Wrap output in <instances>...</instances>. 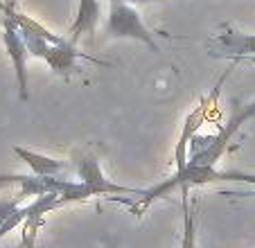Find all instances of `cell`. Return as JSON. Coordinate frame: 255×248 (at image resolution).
Returning <instances> with one entry per match:
<instances>
[{
    "mask_svg": "<svg viewBox=\"0 0 255 248\" xmlns=\"http://www.w3.org/2000/svg\"><path fill=\"white\" fill-rule=\"evenodd\" d=\"M255 118V100L249 102V104H244L242 109H237L235 113L231 115V120H228L224 126H219L217 129V133L212 135V138L203 140L201 147H197L194 151H190V165H203V167H215L217 160L224 156V151H226V147L231 144L233 135L237 133V131L242 129V124H246L249 120Z\"/></svg>",
    "mask_w": 255,
    "mask_h": 248,
    "instance_id": "7a4b0ae2",
    "label": "cell"
},
{
    "mask_svg": "<svg viewBox=\"0 0 255 248\" xmlns=\"http://www.w3.org/2000/svg\"><path fill=\"white\" fill-rule=\"evenodd\" d=\"M72 167H75V174L77 178L88 185V190L93 192V196H116V194H138L140 190H133V187H127V185H118V183L109 181L104 176L100 167V160L95 158V153L91 151H82L75 156V162H72Z\"/></svg>",
    "mask_w": 255,
    "mask_h": 248,
    "instance_id": "277c9868",
    "label": "cell"
},
{
    "mask_svg": "<svg viewBox=\"0 0 255 248\" xmlns=\"http://www.w3.org/2000/svg\"><path fill=\"white\" fill-rule=\"evenodd\" d=\"M219 181H240V183H249V185H255V174H249V172H240V169H235V172H222L219 174Z\"/></svg>",
    "mask_w": 255,
    "mask_h": 248,
    "instance_id": "5bb4252c",
    "label": "cell"
},
{
    "mask_svg": "<svg viewBox=\"0 0 255 248\" xmlns=\"http://www.w3.org/2000/svg\"><path fill=\"white\" fill-rule=\"evenodd\" d=\"M57 208H61V199H59L57 192H45V194L34 196L32 203L20 205L18 210H16L14 215H11L9 219L5 221V224H0V242H2V239H5L7 235L11 233V230H16L18 226H23L32 215H36V212H41V215H48V212L57 210Z\"/></svg>",
    "mask_w": 255,
    "mask_h": 248,
    "instance_id": "ba28073f",
    "label": "cell"
},
{
    "mask_svg": "<svg viewBox=\"0 0 255 248\" xmlns=\"http://www.w3.org/2000/svg\"><path fill=\"white\" fill-rule=\"evenodd\" d=\"M219 174L222 172L217 167H203V165H190L188 162V167L181 169V172H174L163 183L149 187V190H140L135 194V203H129V208L135 215H140L156 199L169 194L172 190H178V187H201V185H210V183H219Z\"/></svg>",
    "mask_w": 255,
    "mask_h": 248,
    "instance_id": "6da1fadb",
    "label": "cell"
},
{
    "mask_svg": "<svg viewBox=\"0 0 255 248\" xmlns=\"http://www.w3.org/2000/svg\"><path fill=\"white\" fill-rule=\"evenodd\" d=\"M210 50L217 57H255V34H244L237 29H224L210 38Z\"/></svg>",
    "mask_w": 255,
    "mask_h": 248,
    "instance_id": "52a82bcc",
    "label": "cell"
},
{
    "mask_svg": "<svg viewBox=\"0 0 255 248\" xmlns=\"http://www.w3.org/2000/svg\"><path fill=\"white\" fill-rule=\"evenodd\" d=\"M251 61H255V57H251Z\"/></svg>",
    "mask_w": 255,
    "mask_h": 248,
    "instance_id": "ac0fdd59",
    "label": "cell"
},
{
    "mask_svg": "<svg viewBox=\"0 0 255 248\" xmlns=\"http://www.w3.org/2000/svg\"><path fill=\"white\" fill-rule=\"evenodd\" d=\"M14 153L29 167L32 176H39V178L61 176L63 172H68V169L72 167V165H68L66 160H59V158H50V156H45V153H39V151H34V149H27V147H18V144L14 147Z\"/></svg>",
    "mask_w": 255,
    "mask_h": 248,
    "instance_id": "9c48e42d",
    "label": "cell"
},
{
    "mask_svg": "<svg viewBox=\"0 0 255 248\" xmlns=\"http://www.w3.org/2000/svg\"><path fill=\"white\" fill-rule=\"evenodd\" d=\"M181 210H183L181 248H197V219H194V203L190 201V187H181Z\"/></svg>",
    "mask_w": 255,
    "mask_h": 248,
    "instance_id": "7c38bea8",
    "label": "cell"
},
{
    "mask_svg": "<svg viewBox=\"0 0 255 248\" xmlns=\"http://www.w3.org/2000/svg\"><path fill=\"white\" fill-rule=\"evenodd\" d=\"M106 34L111 38H131L144 43L151 52H160V45L156 43L154 32L142 23L140 14L129 2H109V20H106Z\"/></svg>",
    "mask_w": 255,
    "mask_h": 248,
    "instance_id": "3957f363",
    "label": "cell"
},
{
    "mask_svg": "<svg viewBox=\"0 0 255 248\" xmlns=\"http://www.w3.org/2000/svg\"><path fill=\"white\" fill-rule=\"evenodd\" d=\"M2 2H5L7 7H11V9H18V7H16L18 5V0H2Z\"/></svg>",
    "mask_w": 255,
    "mask_h": 248,
    "instance_id": "e0dca14e",
    "label": "cell"
},
{
    "mask_svg": "<svg viewBox=\"0 0 255 248\" xmlns=\"http://www.w3.org/2000/svg\"><path fill=\"white\" fill-rule=\"evenodd\" d=\"M224 79H226V75L219 79V84H217V88H215V93H212V97H208V100L199 102V104L188 113V118H185L183 129H181V138H178L176 149H174V165H176V172H181V169L188 167V160H190V142L197 138L199 129H201L203 122H206L208 111H210V102L215 100L217 95H219V88H222Z\"/></svg>",
    "mask_w": 255,
    "mask_h": 248,
    "instance_id": "8992f818",
    "label": "cell"
},
{
    "mask_svg": "<svg viewBox=\"0 0 255 248\" xmlns=\"http://www.w3.org/2000/svg\"><path fill=\"white\" fill-rule=\"evenodd\" d=\"M0 27H2V43H5L7 50V57H9L11 66H14L16 72V86H18V97L23 102H27L29 93H27V57H29V50L25 45V38L23 34L18 32L14 23L9 18L0 14Z\"/></svg>",
    "mask_w": 255,
    "mask_h": 248,
    "instance_id": "5b68a950",
    "label": "cell"
},
{
    "mask_svg": "<svg viewBox=\"0 0 255 248\" xmlns=\"http://www.w3.org/2000/svg\"><path fill=\"white\" fill-rule=\"evenodd\" d=\"M27 174H0V187H9V185H23L27 181Z\"/></svg>",
    "mask_w": 255,
    "mask_h": 248,
    "instance_id": "9a60e30c",
    "label": "cell"
},
{
    "mask_svg": "<svg viewBox=\"0 0 255 248\" xmlns=\"http://www.w3.org/2000/svg\"><path fill=\"white\" fill-rule=\"evenodd\" d=\"M23 199H25V194L20 190L11 196H2V199H0V224H5V221L18 210L20 203H23Z\"/></svg>",
    "mask_w": 255,
    "mask_h": 248,
    "instance_id": "4fadbf2b",
    "label": "cell"
},
{
    "mask_svg": "<svg viewBox=\"0 0 255 248\" xmlns=\"http://www.w3.org/2000/svg\"><path fill=\"white\" fill-rule=\"evenodd\" d=\"M113 2V0H109ZM118 2H129V5H149V2H163V0H118Z\"/></svg>",
    "mask_w": 255,
    "mask_h": 248,
    "instance_id": "2e32d148",
    "label": "cell"
},
{
    "mask_svg": "<svg viewBox=\"0 0 255 248\" xmlns=\"http://www.w3.org/2000/svg\"><path fill=\"white\" fill-rule=\"evenodd\" d=\"M84 54L82 52H77V45L72 43L70 38H63L61 43H54V45H50V50H48V54H45V59L43 61L48 63L50 68H52L57 75H61V77H70L72 75V70H77V59H82Z\"/></svg>",
    "mask_w": 255,
    "mask_h": 248,
    "instance_id": "8fae6325",
    "label": "cell"
},
{
    "mask_svg": "<svg viewBox=\"0 0 255 248\" xmlns=\"http://www.w3.org/2000/svg\"><path fill=\"white\" fill-rule=\"evenodd\" d=\"M100 23V0H79L75 23L68 29V38L77 45L84 36H93Z\"/></svg>",
    "mask_w": 255,
    "mask_h": 248,
    "instance_id": "30bf717a",
    "label": "cell"
}]
</instances>
